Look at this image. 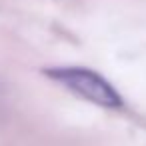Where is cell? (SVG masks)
Returning a JSON list of instances; mask_svg holds the SVG:
<instances>
[{
  "label": "cell",
  "instance_id": "1",
  "mask_svg": "<svg viewBox=\"0 0 146 146\" xmlns=\"http://www.w3.org/2000/svg\"><path fill=\"white\" fill-rule=\"evenodd\" d=\"M44 74L62 84L66 90L74 92L76 96L102 106V108H110V110H118L124 106L122 96L118 94V90L98 72L90 70V68H82V66H58V68H46Z\"/></svg>",
  "mask_w": 146,
  "mask_h": 146
}]
</instances>
